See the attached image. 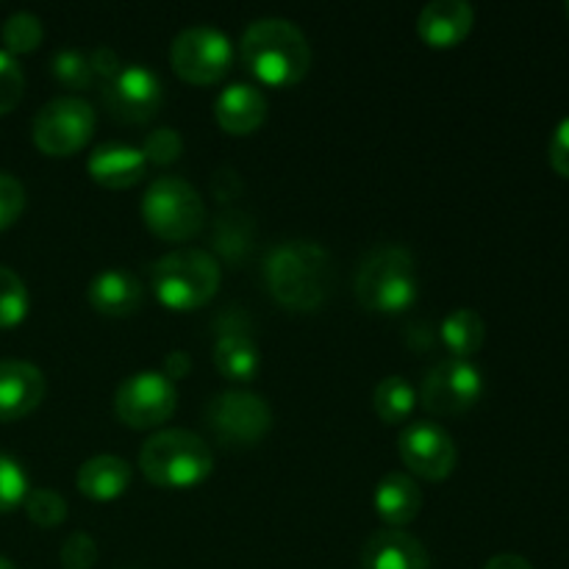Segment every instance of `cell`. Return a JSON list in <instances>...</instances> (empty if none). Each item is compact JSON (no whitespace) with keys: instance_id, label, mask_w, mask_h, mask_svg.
Listing matches in <instances>:
<instances>
[{"instance_id":"cell-27","label":"cell","mask_w":569,"mask_h":569,"mask_svg":"<svg viewBox=\"0 0 569 569\" xmlns=\"http://www.w3.org/2000/svg\"><path fill=\"white\" fill-rule=\"evenodd\" d=\"M44 37L42 20L31 11H14L9 20L3 22V42L6 53H31L39 48Z\"/></svg>"},{"instance_id":"cell-33","label":"cell","mask_w":569,"mask_h":569,"mask_svg":"<svg viewBox=\"0 0 569 569\" xmlns=\"http://www.w3.org/2000/svg\"><path fill=\"white\" fill-rule=\"evenodd\" d=\"M26 209V189L11 172H0V231L14 226Z\"/></svg>"},{"instance_id":"cell-16","label":"cell","mask_w":569,"mask_h":569,"mask_svg":"<svg viewBox=\"0 0 569 569\" xmlns=\"http://www.w3.org/2000/svg\"><path fill=\"white\" fill-rule=\"evenodd\" d=\"M365 569H431V556L426 545L403 528L376 531L361 548Z\"/></svg>"},{"instance_id":"cell-2","label":"cell","mask_w":569,"mask_h":569,"mask_svg":"<svg viewBox=\"0 0 569 569\" xmlns=\"http://www.w3.org/2000/svg\"><path fill=\"white\" fill-rule=\"evenodd\" d=\"M242 61L261 83L292 87L309 72L311 48L306 33L283 17H261L242 33Z\"/></svg>"},{"instance_id":"cell-29","label":"cell","mask_w":569,"mask_h":569,"mask_svg":"<svg viewBox=\"0 0 569 569\" xmlns=\"http://www.w3.org/2000/svg\"><path fill=\"white\" fill-rule=\"evenodd\" d=\"M50 64H53L56 81L64 83L67 89H76V92H81V89H89L94 83L92 67H89V56L78 53V50H72V48L56 50Z\"/></svg>"},{"instance_id":"cell-14","label":"cell","mask_w":569,"mask_h":569,"mask_svg":"<svg viewBox=\"0 0 569 569\" xmlns=\"http://www.w3.org/2000/svg\"><path fill=\"white\" fill-rule=\"evenodd\" d=\"M233 315L220 317L214 339V367L228 381H253L261 370V350L256 345L250 326L237 309Z\"/></svg>"},{"instance_id":"cell-34","label":"cell","mask_w":569,"mask_h":569,"mask_svg":"<svg viewBox=\"0 0 569 569\" xmlns=\"http://www.w3.org/2000/svg\"><path fill=\"white\" fill-rule=\"evenodd\" d=\"M98 561V545L89 533H70L61 545V565L67 569H92Z\"/></svg>"},{"instance_id":"cell-8","label":"cell","mask_w":569,"mask_h":569,"mask_svg":"<svg viewBox=\"0 0 569 569\" xmlns=\"http://www.w3.org/2000/svg\"><path fill=\"white\" fill-rule=\"evenodd\" d=\"M172 70L189 83L209 87L217 83L233 61V44L220 28L192 26L183 28L170 44Z\"/></svg>"},{"instance_id":"cell-21","label":"cell","mask_w":569,"mask_h":569,"mask_svg":"<svg viewBox=\"0 0 569 569\" xmlns=\"http://www.w3.org/2000/svg\"><path fill=\"white\" fill-rule=\"evenodd\" d=\"M372 503H376V511L381 515L383 522H389L392 528H403L420 515L422 492L415 478H409L406 472H387L378 481Z\"/></svg>"},{"instance_id":"cell-35","label":"cell","mask_w":569,"mask_h":569,"mask_svg":"<svg viewBox=\"0 0 569 569\" xmlns=\"http://www.w3.org/2000/svg\"><path fill=\"white\" fill-rule=\"evenodd\" d=\"M550 164L559 176L569 178V117L556 126L553 139H550Z\"/></svg>"},{"instance_id":"cell-41","label":"cell","mask_w":569,"mask_h":569,"mask_svg":"<svg viewBox=\"0 0 569 569\" xmlns=\"http://www.w3.org/2000/svg\"><path fill=\"white\" fill-rule=\"evenodd\" d=\"M567 17H569V3H567Z\"/></svg>"},{"instance_id":"cell-11","label":"cell","mask_w":569,"mask_h":569,"mask_svg":"<svg viewBox=\"0 0 569 569\" xmlns=\"http://www.w3.org/2000/svg\"><path fill=\"white\" fill-rule=\"evenodd\" d=\"M483 395V376L470 359H442L428 370L420 387V400L433 415H461Z\"/></svg>"},{"instance_id":"cell-17","label":"cell","mask_w":569,"mask_h":569,"mask_svg":"<svg viewBox=\"0 0 569 569\" xmlns=\"http://www.w3.org/2000/svg\"><path fill=\"white\" fill-rule=\"evenodd\" d=\"M476 11L467 0H431L417 17V33L431 48H456L472 31Z\"/></svg>"},{"instance_id":"cell-19","label":"cell","mask_w":569,"mask_h":569,"mask_svg":"<svg viewBox=\"0 0 569 569\" xmlns=\"http://www.w3.org/2000/svg\"><path fill=\"white\" fill-rule=\"evenodd\" d=\"M87 170L100 187L128 189L142 181L144 172H148V159L133 144L106 142L92 150V156L87 161Z\"/></svg>"},{"instance_id":"cell-30","label":"cell","mask_w":569,"mask_h":569,"mask_svg":"<svg viewBox=\"0 0 569 569\" xmlns=\"http://www.w3.org/2000/svg\"><path fill=\"white\" fill-rule=\"evenodd\" d=\"M22 506H26L28 520L42 528H53L67 520V500L53 489H31Z\"/></svg>"},{"instance_id":"cell-7","label":"cell","mask_w":569,"mask_h":569,"mask_svg":"<svg viewBox=\"0 0 569 569\" xmlns=\"http://www.w3.org/2000/svg\"><path fill=\"white\" fill-rule=\"evenodd\" d=\"M206 422L228 448H253L270 433L272 409L261 395L248 389H228L211 398Z\"/></svg>"},{"instance_id":"cell-32","label":"cell","mask_w":569,"mask_h":569,"mask_svg":"<svg viewBox=\"0 0 569 569\" xmlns=\"http://www.w3.org/2000/svg\"><path fill=\"white\" fill-rule=\"evenodd\" d=\"M26 92V76L20 61L11 53L0 50V114H9Z\"/></svg>"},{"instance_id":"cell-23","label":"cell","mask_w":569,"mask_h":569,"mask_svg":"<svg viewBox=\"0 0 569 569\" xmlns=\"http://www.w3.org/2000/svg\"><path fill=\"white\" fill-rule=\"evenodd\" d=\"M256 226L253 217L242 209L222 211L211 228V244L226 264H242L253 250Z\"/></svg>"},{"instance_id":"cell-4","label":"cell","mask_w":569,"mask_h":569,"mask_svg":"<svg viewBox=\"0 0 569 569\" xmlns=\"http://www.w3.org/2000/svg\"><path fill=\"white\" fill-rule=\"evenodd\" d=\"M144 478L164 489H189L203 483L214 470V453L203 437L183 428L153 433L139 450Z\"/></svg>"},{"instance_id":"cell-26","label":"cell","mask_w":569,"mask_h":569,"mask_svg":"<svg viewBox=\"0 0 569 569\" xmlns=\"http://www.w3.org/2000/svg\"><path fill=\"white\" fill-rule=\"evenodd\" d=\"M28 306H31V298H28L26 281L14 270L0 264V328L20 326L28 315Z\"/></svg>"},{"instance_id":"cell-37","label":"cell","mask_w":569,"mask_h":569,"mask_svg":"<svg viewBox=\"0 0 569 569\" xmlns=\"http://www.w3.org/2000/svg\"><path fill=\"white\" fill-rule=\"evenodd\" d=\"M89 67H92L94 78H106V81H111V78L122 70L120 56L111 48H106V44H100V48H94L92 53H89Z\"/></svg>"},{"instance_id":"cell-12","label":"cell","mask_w":569,"mask_h":569,"mask_svg":"<svg viewBox=\"0 0 569 569\" xmlns=\"http://www.w3.org/2000/svg\"><path fill=\"white\" fill-rule=\"evenodd\" d=\"M398 453L403 465L426 481L448 478L456 470V459H459L453 437L431 420L409 422L398 439Z\"/></svg>"},{"instance_id":"cell-3","label":"cell","mask_w":569,"mask_h":569,"mask_svg":"<svg viewBox=\"0 0 569 569\" xmlns=\"http://www.w3.org/2000/svg\"><path fill=\"white\" fill-rule=\"evenodd\" d=\"M356 298L372 315H403L420 298L417 261L403 244H378L356 270Z\"/></svg>"},{"instance_id":"cell-25","label":"cell","mask_w":569,"mask_h":569,"mask_svg":"<svg viewBox=\"0 0 569 569\" xmlns=\"http://www.w3.org/2000/svg\"><path fill=\"white\" fill-rule=\"evenodd\" d=\"M417 406V389L411 387L409 378L403 376H387L378 381L372 389V409L381 417L387 426H398V422L409 420L411 411Z\"/></svg>"},{"instance_id":"cell-24","label":"cell","mask_w":569,"mask_h":569,"mask_svg":"<svg viewBox=\"0 0 569 569\" xmlns=\"http://www.w3.org/2000/svg\"><path fill=\"white\" fill-rule=\"evenodd\" d=\"M439 333L453 359H470L487 339V322L476 309H456L445 317Z\"/></svg>"},{"instance_id":"cell-18","label":"cell","mask_w":569,"mask_h":569,"mask_svg":"<svg viewBox=\"0 0 569 569\" xmlns=\"http://www.w3.org/2000/svg\"><path fill=\"white\" fill-rule=\"evenodd\" d=\"M217 126L233 137H248L267 120V98L253 83H228L214 100Z\"/></svg>"},{"instance_id":"cell-1","label":"cell","mask_w":569,"mask_h":569,"mask_svg":"<svg viewBox=\"0 0 569 569\" xmlns=\"http://www.w3.org/2000/svg\"><path fill=\"white\" fill-rule=\"evenodd\" d=\"M264 283L272 298L292 311H317L333 292V259L315 239H287L267 250Z\"/></svg>"},{"instance_id":"cell-40","label":"cell","mask_w":569,"mask_h":569,"mask_svg":"<svg viewBox=\"0 0 569 569\" xmlns=\"http://www.w3.org/2000/svg\"><path fill=\"white\" fill-rule=\"evenodd\" d=\"M0 569H14V565H11L9 559H3V556H0Z\"/></svg>"},{"instance_id":"cell-9","label":"cell","mask_w":569,"mask_h":569,"mask_svg":"<svg viewBox=\"0 0 569 569\" xmlns=\"http://www.w3.org/2000/svg\"><path fill=\"white\" fill-rule=\"evenodd\" d=\"M94 109L83 98H53L33 117V144L48 156H72L92 139Z\"/></svg>"},{"instance_id":"cell-15","label":"cell","mask_w":569,"mask_h":569,"mask_svg":"<svg viewBox=\"0 0 569 569\" xmlns=\"http://www.w3.org/2000/svg\"><path fill=\"white\" fill-rule=\"evenodd\" d=\"M44 398V376L37 365L0 359V422L31 415Z\"/></svg>"},{"instance_id":"cell-6","label":"cell","mask_w":569,"mask_h":569,"mask_svg":"<svg viewBox=\"0 0 569 569\" xmlns=\"http://www.w3.org/2000/svg\"><path fill=\"white\" fill-rule=\"evenodd\" d=\"M144 226L167 242H187L203 228L206 206L198 189L178 176H159L142 194Z\"/></svg>"},{"instance_id":"cell-13","label":"cell","mask_w":569,"mask_h":569,"mask_svg":"<svg viewBox=\"0 0 569 569\" xmlns=\"http://www.w3.org/2000/svg\"><path fill=\"white\" fill-rule=\"evenodd\" d=\"M164 89L159 76L144 64H128L106 81L103 103L120 122H148L159 114Z\"/></svg>"},{"instance_id":"cell-5","label":"cell","mask_w":569,"mask_h":569,"mask_svg":"<svg viewBox=\"0 0 569 569\" xmlns=\"http://www.w3.org/2000/svg\"><path fill=\"white\" fill-rule=\"evenodd\" d=\"M220 264L198 248L170 250L150 270V287L161 306L172 311H192L209 303L220 289Z\"/></svg>"},{"instance_id":"cell-31","label":"cell","mask_w":569,"mask_h":569,"mask_svg":"<svg viewBox=\"0 0 569 569\" xmlns=\"http://www.w3.org/2000/svg\"><path fill=\"white\" fill-rule=\"evenodd\" d=\"M139 150L148 159V164H172L176 159H181L183 139L176 128H156V131L148 133Z\"/></svg>"},{"instance_id":"cell-22","label":"cell","mask_w":569,"mask_h":569,"mask_svg":"<svg viewBox=\"0 0 569 569\" xmlns=\"http://www.w3.org/2000/svg\"><path fill=\"white\" fill-rule=\"evenodd\" d=\"M128 483H131V465L126 459H120V456L111 453L83 461L76 476L78 492L92 500L120 498L128 489Z\"/></svg>"},{"instance_id":"cell-10","label":"cell","mask_w":569,"mask_h":569,"mask_svg":"<svg viewBox=\"0 0 569 569\" xmlns=\"http://www.w3.org/2000/svg\"><path fill=\"white\" fill-rule=\"evenodd\" d=\"M178 406V389L164 372L142 370L128 376L117 387L114 411L128 428H156L172 417Z\"/></svg>"},{"instance_id":"cell-38","label":"cell","mask_w":569,"mask_h":569,"mask_svg":"<svg viewBox=\"0 0 569 569\" xmlns=\"http://www.w3.org/2000/svg\"><path fill=\"white\" fill-rule=\"evenodd\" d=\"M192 370V359H189V353L187 350H172V353H167V359H164V376L170 378L172 383L178 381V378H183L187 376V372Z\"/></svg>"},{"instance_id":"cell-28","label":"cell","mask_w":569,"mask_h":569,"mask_svg":"<svg viewBox=\"0 0 569 569\" xmlns=\"http://www.w3.org/2000/svg\"><path fill=\"white\" fill-rule=\"evenodd\" d=\"M28 492H31V483L20 461L0 453V515H9L17 506L26 503Z\"/></svg>"},{"instance_id":"cell-36","label":"cell","mask_w":569,"mask_h":569,"mask_svg":"<svg viewBox=\"0 0 569 569\" xmlns=\"http://www.w3.org/2000/svg\"><path fill=\"white\" fill-rule=\"evenodd\" d=\"M211 192L220 203H231L237 200V194H242V176L233 167H220L211 178Z\"/></svg>"},{"instance_id":"cell-39","label":"cell","mask_w":569,"mask_h":569,"mask_svg":"<svg viewBox=\"0 0 569 569\" xmlns=\"http://www.w3.org/2000/svg\"><path fill=\"white\" fill-rule=\"evenodd\" d=\"M483 569H533V565L517 553H498L483 565Z\"/></svg>"},{"instance_id":"cell-20","label":"cell","mask_w":569,"mask_h":569,"mask_svg":"<svg viewBox=\"0 0 569 569\" xmlns=\"http://www.w3.org/2000/svg\"><path fill=\"white\" fill-rule=\"evenodd\" d=\"M87 298L94 311L106 317H128L142 309L144 287L139 278L128 270H103L92 278Z\"/></svg>"}]
</instances>
